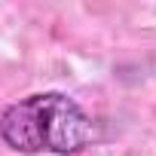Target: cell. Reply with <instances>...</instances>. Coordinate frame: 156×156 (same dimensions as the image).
<instances>
[{
    "instance_id": "1",
    "label": "cell",
    "mask_w": 156,
    "mask_h": 156,
    "mask_svg": "<svg viewBox=\"0 0 156 156\" xmlns=\"http://www.w3.org/2000/svg\"><path fill=\"white\" fill-rule=\"evenodd\" d=\"M0 138L19 153H80L101 138L98 122L61 92H37L0 113Z\"/></svg>"
}]
</instances>
